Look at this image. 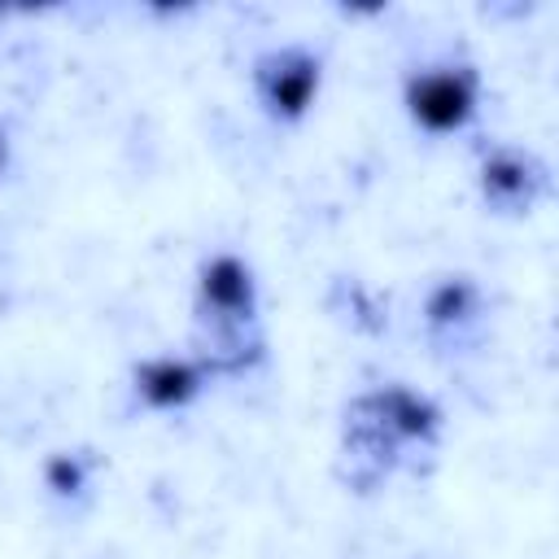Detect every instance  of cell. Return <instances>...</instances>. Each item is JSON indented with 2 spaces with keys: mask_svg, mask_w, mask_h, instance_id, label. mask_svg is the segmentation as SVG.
Instances as JSON below:
<instances>
[{
  "mask_svg": "<svg viewBox=\"0 0 559 559\" xmlns=\"http://www.w3.org/2000/svg\"><path fill=\"white\" fill-rule=\"evenodd\" d=\"M415 114L428 122V127H454L463 122L467 105H472V92L459 74H428L415 83Z\"/></svg>",
  "mask_w": 559,
  "mask_h": 559,
  "instance_id": "6da1fadb",
  "label": "cell"
},
{
  "mask_svg": "<svg viewBox=\"0 0 559 559\" xmlns=\"http://www.w3.org/2000/svg\"><path fill=\"white\" fill-rule=\"evenodd\" d=\"M310 83H314V70H310V66H297V70H284V74L275 79V100H280L284 109H297V105L306 100V92H310Z\"/></svg>",
  "mask_w": 559,
  "mask_h": 559,
  "instance_id": "7a4b0ae2",
  "label": "cell"
},
{
  "mask_svg": "<svg viewBox=\"0 0 559 559\" xmlns=\"http://www.w3.org/2000/svg\"><path fill=\"white\" fill-rule=\"evenodd\" d=\"M183 380H188V376H183L179 367H162V371H153V376H148V393H153V397H162V402H170V397H179V393H183Z\"/></svg>",
  "mask_w": 559,
  "mask_h": 559,
  "instance_id": "3957f363",
  "label": "cell"
}]
</instances>
